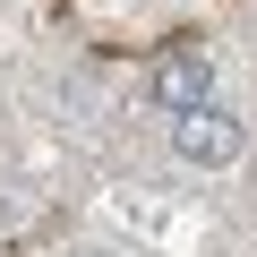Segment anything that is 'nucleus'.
<instances>
[{
    "label": "nucleus",
    "instance_id": "nucleus-1",
    "mask_svg": "<svg viewBox=\"0 0 257 257\" xmlns=\"http://www.w3.org/2000/svg\"><path fill=\"white\" fill-rule=\"evenodd\" d=\"M240 146H248V128H240L223 103H197V111L172 120V155H180L189 172H223V163H240Z\"/></svg>",
    "mask_w": 257,
    "mask_h": 257
},
{
    "label": "nucleus",
    "instance_id": "nucleus-2",
    "mask_svg": "<svg viewBox=\"0 0 257 257\" xmlns=\"http://www.w3.org/2000/svg\"><path fill=\"white\" fill-rule=\"evenodd\" d=\"M146 103H155L163 120H180V111L214 103V52H172V60H155V77H146Z\"/></svg>",
    "mask_w": 257,
    "mask_h": 257
},
{
    "label": "nucleus",
    "instance_id": "nucleus-3",
    "mask_svg": "<svg viewBox=\"0 0 257 257\" xmlns=\"http://www.w3.org/2000/svg\"><path fill=\"white\" fill-rule=\"evenodd\" d=\"M69 257H111V248H69Z\"/></svg>",
    "mask_w": 257,
    "mask_h": 257
}]
</instances>
